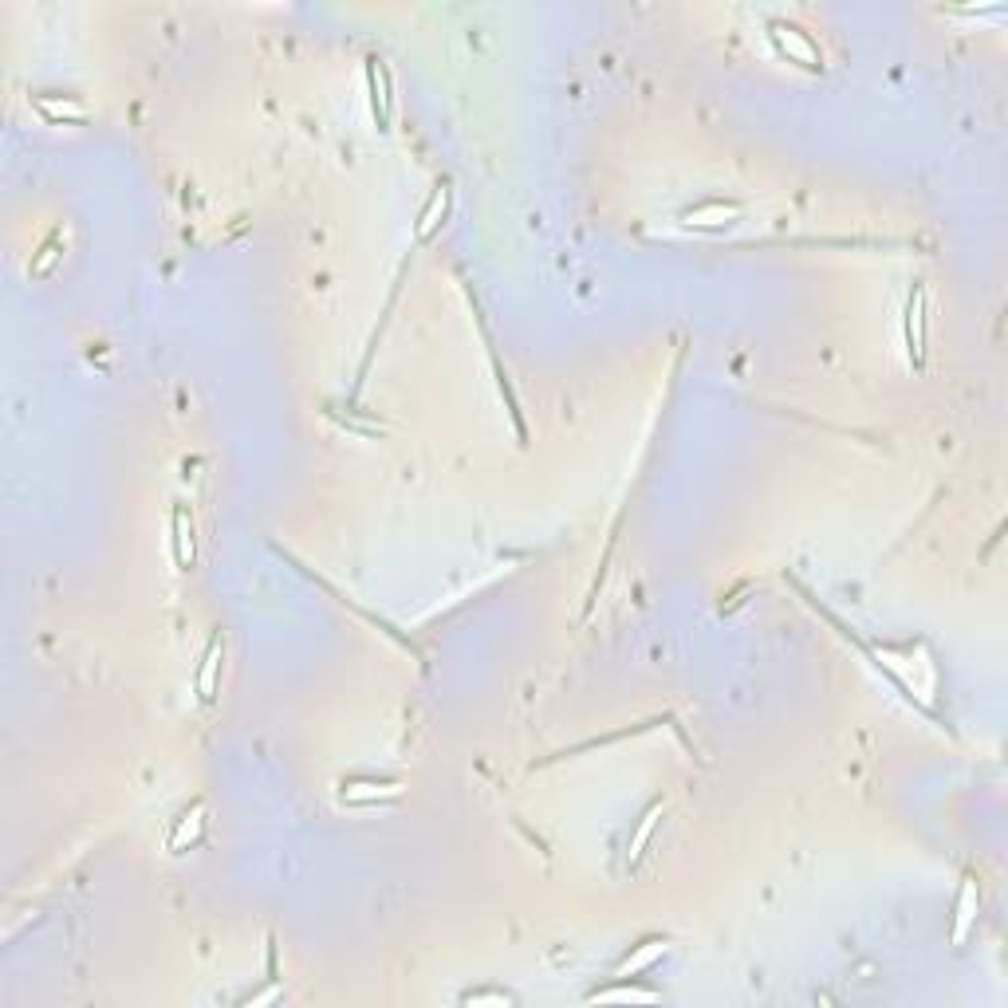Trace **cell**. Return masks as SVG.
<instances>
[{"mask_svg": "<svg viewBox=\"0 0 1008 1008\" xmlns=\"http://www.w3.org/2000/svg\"><path fill=\"white\" fill-rule=\"evenodd\" d=\"M768 32H772L776 48H780V52H784L792 63H800V67H808V71H819V67H823L819 48L808 40V32H800L796 24H788V20H772V24H768Z\"/></svg>", "mask_w": 1008, "mask_h": 1008, "instance_id": "obj_1", "label": "cell"}, {"mask_svg": "<svg viewBox=\"0 0 1008 1008\" xmlns=\"http://www.w3.org/2000/svg\"><path fill=\"white\" fill-rule=\"evenodd\" d=\"M741 205L737 201H701V205H690L682 209V225L686 229H729L741 221Z\"/></svg>", "mask_w": 1008, "mask_h": 1008, "instance_id": "obj_2", "label": "cell"}, {"mask_svg": "<svg viewBox=\"0 0 1008 1008\" xmlns=\"http://www.w3.org/2000/svg\"><path fill=\"white\" fill-rule=\"evenodd\" d=\"M398 796H402L398 780H343V788H339V800L355 804V808L386 804V800H398Z\"/></svg>", "mask_w": 1008, "mask_h": 1008, "instance_id": "obj_3", "label": "cell"}, {"mask_svg": "<svg viewBox=\"0 0 1008 1008\" xmlns=\"http://www.w3.org/2000/svg\"><path fill=\"white\" fill-rule=\"evenodd\" d=\"M221 658H225V638L213 634L209 646H205V658L197 666V678H193V690L201 697V705H213L217 697V686H221Z\"/></svg>", "mask_w": 1008, "mask_h": 1008, "instance_id": "obj_4", "label": "cell"}, {"mask_svg": "<svg viewBox=\"0 0 1008 1008\" xmlns=\"http://www.w3.org/2000/svg\"><path fill=\"white\" fill-rule=\"evenodd\" d=\"M977 910H981V890H977L973 875H965L961 890H957V902H953V945H961L969 938V930L977 922Z\"/></svg>", "mask_w": 1008, "mask_h": 1008, "instance_id": "obj_5", "label": "cell"}, {"mask_svg": "<svg viewBox=\"0 0 1008 1008\" xmlns=\"http://www.w3.org/2000/svg\"><path fill=\"white\" fill-rule=\"evenodd\" d=\"M201 835H205V804H189L186 812L174 819L166 847H170L174 855H182V851H189V847L201 843Z\"/></svg>", "mask_w": 1008, "mask_h": 1008, "instance_id": "obj_6", "label": "cell"}, {"mask_svg": "<svg viewBox=\"0 0 1008 1008\" xmlns=\"http://www.w3.org/2000/svg\"><path fill=\"white\" fill-rule=\"evenodd\" d=\"M906 347H910V359L922 363V355H926V288L910 292V304H906Z\"/></svg>", "mask_w": 1008, "mask_h": 1008, "instance_id": "obj_7", "label": "cell"}, {"mask_svg": "<svg viewBox=\"0 0 1008 1008\" xmlns=\"http://www.w3.org/2000/svg\"><path fill=\"white\" fill-rule=\"evenodd\" d=\"M449 205H453V189L449 186H438L430 193V201H426V209L418 213V225H414V237H418V241H430L441 225H445Z\"/></svg>", "mask_w": 1008, "mask_h": 1008, "instance_id": "obj_8", "label": "cell"}, {"mask_svg": "<svg viewBox=\"0 0 1008 1008\" xmlns=\"http://www.w3.org/2000/svg\"><path fill=\"white\" fill-rule=\"evenodd\" d=\"M658 957H666V938H650V942H642L634 953H627L619 965H615V981H630V977H638L642 969H650Z\"/></svg>", "mask_w": 1008, "mask_h": 1008, "instance_id": "obj_9", "label": "cell"}, {"mask_svg": "<svg viewBox=\"0 0 1008 1008\" xmlns=\"http://www.w3.org/2000/svg\"><path fill=\"white\" fill-rule=\"evenodd\" d=\"M32 103H36V111H40L48 123H83V119H87V107H83L79 99H71V95H63V99H56V95H36Z\"/></svg>", "mask_w": 1008, "mask_h": 1008, "instance_id": "obj_10", "label": "cell"}, {"mask_svg": "<svg viewBox=\"0 0 1008 1008\" xmlns=\"http://www.w3.org/2000/svg\"><path fill=\"white\" fill-rule=\"evenodd\" d=\"M367 75H371V103H375V119L382 126L390 123V107H394V95H390V71L382 60H367Z\"/></svg>", "mask_w": 1008, "mask_h": 1008, "instance_id": "obj_11", "label": "cell"}, {"mask_svg": "<svg viewBox=\"0 0 1008 1008\" xmlns=\"http://www.w3.org/2000/svg\"><path fill=\"white\" fill-rule=\"evenodd\" d=\"M174 560L182 571L193 567V520H189L186 504L174 508Z\"/></svg>", "mask_w": 1008, "mask_h": 1008, "instance_id": "obj_12", "label": "cell"}, {"mask_svg": "<svg viewBox=\"0 0 1008 1008\" xmlns=\"http://www.w3.org/2000/svg\"><path fill=\"white\" fill-rule=\"evenodd\" d=\"M666 812V804L662 800H654L646 812H642V819H638V827H634V835H630V843H627V859L630 863H638L642 859V851H646V843H650V835H654V827H658V816Z\"/></svg>", "mask_w": 1008, "mask_h": 1008, "instance_id": "obj_13", "label": "cell"}, {"mask_svg": "<svg viewBox=\"0 0 1008 1008\" xmlns=\"http://www.w3.org/2000/svg\"><path fill=\"white\" fill-rule=\"evenodd\" d=\"M587 1001H658V993L654 989H595V993H587Z\"/></svg>", "mask_w": 1008, "mask_h": 1008, "instance_id": "obj_14", "label": "cell"}, {"mask_svg": "<svg viewBox=\"0 0 1008 1008\" xmlns=\"http://www.w3.org/2000/svg\"><path fill=\"white\" fill-rule=\"evenodd\" d=\"M461 1005H473V1008L497 1005V1008H508V1005H516V997H512V993H504V989H477V993H465V997H461Z\"/></svg>", "mask_w": 1008, "mask_h": 1008, "instance_id": "obj_15", "label": "cell"}, {"mask_svg": "<svg viewBox=\"0 0 1008 1008\" xmlns=\"http://www.w3.org/2000/svg\"><path fill=\"white\" fill-rule=\"evenodd\" d=\"M56 260H60V233H52V241H48V245L40 249V256L32 260V276H48Z\"/></svg>", "mask_w": 1008, "mask_h": 1008, "instance_id": "obj_16", "label": "cell"}]
</instances>
